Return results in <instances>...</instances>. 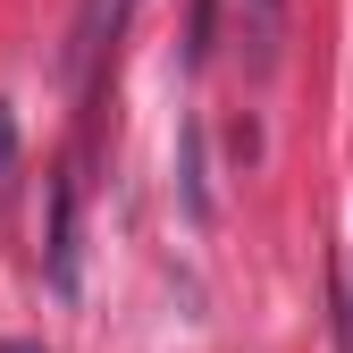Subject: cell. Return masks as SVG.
<instances>
[{
    "label": "cell",
    "mask_w": 353,
    "mask_h": 353,
    "mask_svg": "<svg viewBox=\"0 0 353 353\" xmlns=\"http://www.w3.org/2000/svg\"><path fill=\"white\" fill-rule=\"evenodd\" d=\"M42 278H51V294H68V303H76V286H84V176H76V160L51 168V236H42Z\"/></svg>",
    "instance_id": "6da1fadb"
},
{
    "label": "cell",
    "mask_w": 353,
    "mask_h": 353,
    "mask_svg": "<svg viewBox=\"0 0 353 353\" xmlns=\"http://www.w3.org/2000/svg\"><path fill=\"white\" fill-rule=\"evenodd\" d=\"M126 17H135V0H76V26H68V93L76 101H93V84H101V59L118 51V34Z\"/></svg>",
    "instance_id": "7a4b0ae2"
},
{
    "label": "cell",
    "mask_w": 353,
    "mask_h": 353,
    "mask_svg": "<svg viewBox=\"0 0 353 353\" xmlns=\"http://www.w3.org/2000/svg\"><path fill=\"white\" fill-rule=\"evenodd\" d=\"M236 17H244V59H252V76H270L286 59V0H236Z\"/></svg>",
    "instance_id": "3957f363"
},
{
    "label": "cell",
    "mask_w": 353,
    "mask_h": 353,
    "mask_svg": "<svg viewBox=\"0 0 353 353\" xmlns=\"http://www.w3.org/2000/svg\"><path fill=\"white\" fill-rule=\"evenodd\" d=\"M210 42H219V0H194V26H185V68L210 59Z\"/></svg>",
    "instance_id": "277c9868"
},
{
    "label": "cell",
    "mask_w": 353,
    "mask_h": 353,
    "mask_svg": "<svg viewBox=\"0 0 353 353\" xmlns=\"http://www.w3.org/2000/svg\"><path fill=\"white\" fill-rule=\"evenodd\" d=\"M17 194V110L0 101V202Z\"/></svg>",
    "instance_id": "5b68a950"
},
{
    "label": "cell",
    "mask_w": 353,
    "mask_h": 353,
    "mask_svg": "<svg viewBox=\"0 0 353 353\" xmlns=\"http://www.w3.org/2000/svg\"><path fill=\"white\" fill-rule=\"evenodd\" d=\"M0 353H42V345H26V336H9V345H0Z\"/></svg>",
    "instance_id": "8992f818"
}]
</instances>
